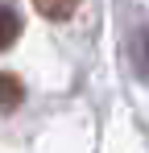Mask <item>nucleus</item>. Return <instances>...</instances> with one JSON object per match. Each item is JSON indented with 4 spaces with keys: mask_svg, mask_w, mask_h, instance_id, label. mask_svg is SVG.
Returning <instances> with one entry per match:
<instances>
[{
    "mask_svg": "<svg viewBox=\"0 0 149 153\" xmlns=\"http://www.w3.org/2000/svg\"><path fill=\"white\" fill-rule=\"evenodd\" d=\"M25 100V87L17 75H8V71H0V112H17Z\"/></svg>",
    "mask_w": 149,
    "mask_h": 153,
    "instance_id": "nucleus-1",
    "label": "nucleus"
},
{
    "mask_svg": "<svg viewBox=\"0 0 149 153\" xmlns=\"http://www.w3.org/2000/svg\"><path fill=\"white\" fill-rule=\"evenodd\" d=\"M17 37H21V17L8 4H0V50H8Z\"/></svg>",
    "mask_w": 149,
    "mask_h": 153,
    "instance_id": "nucleus-2",
    "label": "nucleus"
},
{
    "mask_svg": "<svg viewBox=\"0 0 149 153\" xmlns=\"http://www.w3.org/2000/svg\"><path fill=\"white\" fill-rule=\"evenodd\" d=\"M33 8L42 17H50V21H66L74 8H79V0H33Z\"/></svg>",
    "mask_w": 149,
    "mask_h": 153,
    "instance_id": "nucleus-3",
    "label": "nucleus"
}]
</instances>
